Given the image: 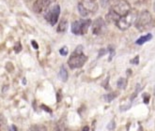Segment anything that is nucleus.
<instances>
[{"label":"nucleus","mask_w":155,"mask_h":131,"mask_svg":"<svg viewBox=\"0 0 155 131\" xmlns=\"http://www.w3.org/2000/svg\"><path fill=\"white\" fill-rule=\"evenodd\" d=\"M134 24H135V27L137 28L139 31H145L155 25L154 18L152 17L150 11H143L139 15H137V18H136V20L134 22Z\"/></svg>","instance_id":"nucleus-1"},{"label":"nucleus","mask_w":155,"mask_h":131,"mask_svg":"<svg viewBox=\"0 0 155 131\" xmlns=\"http://www.w3.org/2000/svg\"><path fill=\"white\" fill-rule=\"evenodd\" d=\"M87 57L83 53V47L81 45L77 46V48L72 53L68 60V65L71 69H80L86 64Z\"/></svg>","instance_id":"nucleus-2"},{"label":"nucleus","mask_w":155,"mask_h":131,"mask_svg":"<svg viewBox=\"0 0 155 131\" xmlns=\"http://www.w3.org/2000/svg\"><path fill=\"white\" fill-rule=\"evenodd\" d=\"M136 18H137V12H136V11H134V9H131L126 15L118 19L116 24L120 30L124 31L128 29L133 24H134Z\"/></svg>","instance_id":"nucleus-3"},{"label":"nucleus","mask_w":155,"mask_h":131,"mask_svg":"<svg viewBox=\"0 0 155 131\" xmlns=\"http://www.w3.org/2000/svg\"><path fill=\"white\" fill-rule=\"evenodd\" d=\"M60 14V7L58 5H54L53 7H49L44 11V18L51 25H54L58 22V18Z\"/></svg>","instance_id":"nucleus-4"},{"label":"nucleus","mask_w":155,"mask_h":131,"mask_svg":"<svg viewBox=\"0 0 155 131\" xmlns=\"http://www.w3.org/2000/svg\"><path fill=\"white\" fill-rule=\"evenodd\" d=\"M110 9H112L120 17H122L131 11V5L126 0H120V1L117 2Z\"/></svg>","instance_id":"nucleus-5"},{"label":"nucleus","mask_w":155,"mask_h":131,"mask_svg":"<svg viewBox=\"0 0 155 131\" xmlns=\"http://www.w3.org/2000/svg\"><path fill=\"white\" fill-rule=\"evenodd\" d=\"M57 0H36L33 4V11L36 13H43Z\"/></svg>","instance_id":"nucleus-6"},{"label":"nucleus","mask_w":155,"mask_h":131,"mask_svg":"<svg viewBox=\"0 0 155 131\" xmlns=\"http://www.w3.org/2000/svg\"><path fill=\"white\" fill-rule=\"evenodd\" d=\"M105 27V24L103 18H97L92 24V32L94 35L102 34Z\"/></svg>","instance_id":"nucleus-7"},{"label":"nucleus","mask_w":155,"mask_h":131,"mask_svg":"<svg viewBox=\"0 0 155 131\" xmlns=\"http://www.w3.org/2000/svg\"><path fill=\"white\" fill-rule=\"evenodd\" d=\"M80 4L83 6L88 12H96L98 11V4L95 0H82Z\"/></svg>","instance_id":"nucleus-8"},{"label":"nucleus","mask_w":155,"mask_h":131,"mask_svg":"<svg viewBox=\"0 0 155 131\" xmlns=\"http://www.w3.org/2000/svg\"><path fill=\"white\" fill-rule=\"evenodd\" d=\"M91 24V20H81V35H84L88 31V28Z\"/></svg>","instance_id":"nucleus-9"},{"label":"nucleus","mask_w":155,"mask_h":131,"mask_svg":"<svg viewBox=\"0 0 155 131\" xmlns=\"http://www.w3.org/2000/svg\"><path fill=\"white\" fill-rule=\"evenodd\" d=\"M68 28V20L66 18H62L60 22H59V24H58V33H63L67 30Z\"/></svg>","instance_id":"nucleus-10"},{"label":"nucleus","mask_w":155,"mask_h":131,"mask_svg":"<svg viewBox=\"0 0 155 131\" xmlns=\"http://www.w3.org/2000/svg\"><path fill=\"white\" fill-rule=\"evenodd\" d=\"M71 32L75 35H81V20L71 24Z\"/></svg>","instance_id":"nucleus-11"},{"label":"nucleus","mask_w":155,"mask_h":131,"mask_svg":"<svg viewBox=\"0 0 155 131\" xmlns=\"http://www.w3.org/2000/svg\"><path fill=\"white\" fill-rule=\"evenodd\" d=\"M120 17L118 16L117 13H115L112 9H110L109 11V12H108V14L106 15V19H107V21L108 22H116L117 23V21L120 19Z\"/></svg>","instance_id":"nucleus-12"},{"label":"nucleus","mask_w":155,"mask_h":131,"mask_svg":"<svg viewBox=\"0 0 155 131\" xmlns=\"http://www.w3.org/2000/svg\"><path fill=\"white\" fill-rule=\"evenodd\" d=\"M151 39H152V35L151 34H148V35H146V36H142V37H139L137 40H136V44H137V45H142L145 42L150 40Z\"/></svg>","instance_id":"nucleus-13"},{"label":"nucleus","mask_w":155,"mask_h":131,"mask_svg":"<svg viewBox=\"0 0 155 131\" xmlns=\"http://www.w3.org/2000/svg\"><path fill=\"white\" fill-rule=\"evenodd\" d=\"M58 76H59V79L62 81H67V80H68V71L65 69L64 67H61V69L59 70Z\"/></svg>","instance_id":"nucleus-14"},{"label":"nucleus","mask_w":155,"mask_h":131,"mask_svg":"<svg viewBox=\"0 0 155 131\" xmlns=\"http://www.w3.org/2000/svg\"><path fill=\"white\" fill-rule=\"evenodd\" d=\"M78 11H79V13H80V15L82 16V17H87L88 16V14H89V12L87 11V9L82 6L80 3L78 4Z\"/></svg>","instance_id":"nucleus-15"},{"label":"nucleus","mask_w":155,"mask_h":131,"mask_svg":"<svg viewBox=\"0 0 155 131\" xmlns=\"http://www.w3.org/2000/svg\"><path fill=\"white\" fill-rule=\"evenodd\" d=\"M29 131H47V128L42 125H35L30 127Z\"/></svg>","instance_id":"nucleus-16"},{"label":"nucleus","mask_w":155,"mask_h":131,"mask_svg":"<svg viewBox=\"0 0 155 131\" xmlns=\"http://www.w3.org/2000/svg\"><path fill=\"white\" fill-rule=\"evenodd\" d=\"M117 85V87L120 88V89H125V88H126V86H127V80H126V79H124V78L118 79Z\"/></svg>","instance_id":"nucleus-17"},{"label":"nucleus","mask_w":155,"mask_h":131,"mask_svg":"<svg viewBox=\"0 0 155 131\" xmlns=\"http://www.w3.org/2000/svg\"><path fill=\"white\" fill-rule=\"evenodd\" d=\"M117 96V94H116V93H110V94H107V95L104 96V99L106 102H111L113 99H115V97Z\"/></svg>","instance_id":"nucleus-18"},{"label":"nucleus","mask_w":155,"mask_h":131,"mask_svg":"<svg viewBox=\"0 0 155 131\" xmlns=\"http://www.w3.org/2000/svg\"><path fill=\"white\" fill-rule=\"evenodd\" d=\"M21 50H22V45H21V43L20 42H17L14 45V51H15V53H20Z\"/></svg>","instance_id":"nucleus-19"},{"label":"nucleus","mask_w":155,"mask_h":131,"mask_svg":"<svg viewBox=\"0 0 155 131\" xmlns=\"http://www.w3.org/2000/svg\"><path fill=\"white\" fill-rule=\"evenodd\" d=\"M59 53H60V54H61V55H63V56L67 55V54H68V48H67L66 46L62 47V48L59 50Z\"/></svg>","instance_id":"nucleus-20"},{"label":"nucleus","mask_w":155,"mask_h":131,"mask_svg":"<svg viewBox=\"0 0 155 131\" xmlns=\"http://www.w3.org/2000/svg\"><path fill=\"white\" fill-rule=\"evenodd\" d=\"M115 127H116L115 121H111L110 123L108 124V126H107V129H108V130H114Z\"/></svg>","instance_id":"nucleus-21"},{"label":"nucleus","mask_w":155,"mask_h":131,"mask_svg":"<svg viewBox=\"0 0 155 131\" xmlns=\"http://www.w3.org/2000/svg\"><path fill=\"white\" fill-rule=\"evenodd\" d=\"M6 123V120H5V117L3 114H0V127L3 126Z\"/></svg>","instance_id":"nucleus-22"},{"label":"nucleus","mask_w":155,"mask_h":131,"mask_svg":"<svg viewBox=\"0 0 155 131\" xmlns=\"http://www.w3.org/2000/svg\"><path fill=\"white\" fill-rule=\"evenodd\" d=\"M110 1H111V0H101V4H102V6L104 8H105V7H107L109 5Z\"/></svg>","instance_id":"nucleus-23"},{"label":"nucleus","mask_w":155,"mask_h":131,"mask_svg":"<svg viewBox=\"0 0 155 131\" xmlns=\"http://www.w3.org/2000/svg\"><path fill=\"white\" fill-rule=\"evenodd\" d=\"M131 63L132 64H134V65H137L139 63V56H136L134 59L131 60Z\"/></svg>","instance_id":"nucleus-24"},{"label":"nucleus","mask_w":155,"mask_h":131,"mask_svg":"<svg viewBox=\"0 0 155 131\" xmlns=\"http://www.w3.org/2000/svg\"><path fill=\"white\" fill-rule=\"evenodd\" d=\"M7 131H17V127H16L14 125H12V126H8Z\"/></svg>","instance_id":"nucleus-25"},{"label":"nucleus","mask_w":155,"mask_h":131,"mask_svg":"<svg viewBox=\"0 0 155 131\" xmlns=\"http://www.w3.org/2000/svg\"><path fill=\"white\" fill-rule=\"evenodd\" d=\"M143 97H144V103H145V104H149V102H150V96L147 95V97H146L143 95Z\"/></svg>","instance_id":"nucleus-26"},{"label":"nucleus","mask_w":155,"mask_h":131,"mask_svg":"<svg viewBox=\"0 0 155 131\" xmlns=\"http://www.w3.org/2000/svg\"><path fill=\"white\" fill-rule=\"evenodd\" d=\"M105 53H106V50L102 49L101 51H100V53H99V56H98V57H101V56H103V55L105 54Z\"/></svg>","instance_id":"nucleus-27"},{"label":"nucleus","mask_w":155,"mask_h":131,"mask_svg":"<svg viewBox=\"0 0 155 131\" xmlns=\"http://www.w3.org/2000/svg\"><path fill=\"white\" fill-rule=\"evenodd\" d=\"M31 43H32V46L34 47L35 49H38V48H39V45L37 44V42H36L35 40H32V42H31Z\"/></svg>","instance_id":"nucleus-28"},{"label":"nucleus","mask_w":155,"mask_h":131,"mask_svg":"<svg viewBox=\"0 0 155 131\" xmlns=\"http://www.w3.org/2000/svg\"><path fill=\"white\" fill-rule=\"evenodd\" d=\"M41 108H42L43 110H47L48 112H51V111H52V110H51L49 108H47V106H44V105H42V106H41Z\"/></svg>","instance_id":"nucleus-29"},{"label":"nucleus","mask_w":155,"mask_h":131,"mask_svg":"<svg viewBox=\"0 0 155 131\" xmlns=\"http://www.w3.org/2000/svg\"><path fill=\"white\" fill-rule=\"evenodd\" d=\"M82 131H89V126H84Z\"/></svg>","instance_id":"nucleus-30"},{"label":"nucleus","mask_w":155,"mask_h":131,"mask_svg":"<svg viewBox=\"0 0 155 131\" xmlns=\"http://www.w3.org/2000/svg\"><path fill=\"white\" fill-rule=\"evenodd\" d=\"M154 11H155V2H154Z\"/></svg>","instance_id":"nucleus-31"},{"label":"nucleus","mask_w":155,"mask_h":131,"mask_svg":"<svg viewBox=\"0 0 155 131\" xmlns=\"http://www.w3.org/2000/svg\"><path fill=\"white\" fill-rule=\"evenodd\" d=\"M95 1H96V0H95Z\"/></svg>","instance_id":"nucleus-32"}]
</instances>
